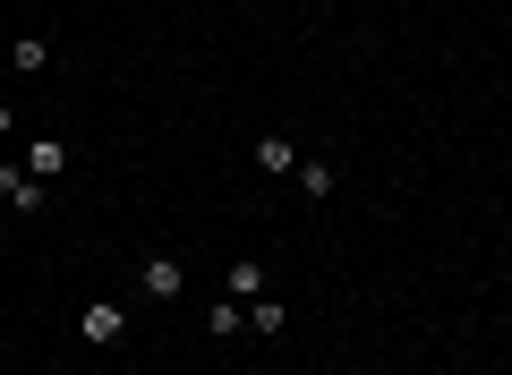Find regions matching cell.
I'll list each match as a JSON object with an SVG mask.
<instances>
[{
    "instance_id": "7a4b0ae2",
    "label": "cell",
    "mask_w": 512,
    "mask_h": 375,
    "mask_svg": "<svg viewBox=\"0 0 512 375\" xmlns=\"http://www.w3.org/2000/svg\"><path fill=\"white\" fill-rule=\"evenodd\" d=\"M137 290H146L154 307H171L188 290V265H180V256H146V265H137Z\"/></svg>"
},
{
    "instance_id": "5b68a950",
    "label": "cell",
    "mask_w": 512,
    "mask_h": 375,
    "mask_svg": "<svg viewBox=\"0 0 512 375\" xmlns=\"http://www.w3.org/2000/svg\"><path fill=\"white\" fill-rule=\"evenodd\" d=\"M77 333H86V341H94V350H111V341H120V333H128V316H120V307H111V299H94V307H86V316H77Z\"/></svg>"
},
{
    "instance_id": "6da1fadb",
    "label": "cell",
    "mask_w": 512,
    "mask_h": 375,
    "mask_svg": "<svg viewBox=\"0 0 512 375\" xmlns=\"http://www.w3.org/2000/svg\"><path fill=\"white\" fill-rule=\"evenodd\" d=\"M0 205H9L18 222H35L43 214V179L26 171V162H0Z\"/></svg>"
},
{
    "instance_id": "9c48e42d",
    "label": "cell",
    "mask_w": 512,
    "mask_h": 375,
    "mask_svg": "<svg viewBox=\"0 0 512 375\" xmlns=\"http://www.w3.org/2000/svg\"><path fill=\"white\" fill-rule=\"evenodd\" d=\"M248 333H291V307L265 290V299H248Z\"/></svg>"
},
{
    "instance_id": "30bf717a",
    "label": "cell",
    "mask_w": 512,
    "mask_h": 375,
    "mask_svg": "<svg viewBox=\"0 0 512 375\" xmlns=\"http://www.w3.org/2000/svg\"><path fill=\"white\" fill-rule=\"evenodd\" d=\"M205 333H214V341L248 333V307H239V299H214V307H205Z\"/></svg>"
},
{
    "instance_id": "277c9868",
    "label": "cell",
    "mask_w": 512,
    "mask_h": 375,
    "mask_svg": "<svg viewBox=\"0 0 512 375\" xmlns=\"http://www.w3.org/2000/svg\"><path fill=\"white\" fill-rule=\"evenodd\" d=\"M222 299H265V265H256V256H231V265H222Z\"/></svg>"
},
{
    "instance_id": "3957f363",
    "label": "cell",
    "mask_w": 512,
    "mask_h": 375,
    "mask_svg": "<svg viewBox=\"0 0 512 375\" xmlns=\"http://www.w3.org/2000/svg\"><path fill=\"white\" fill-rule=\"evenodd\" d=\"M256 171L265 179H299V145L282 137V128H265V137H256Z\"/></svg>"
},
{
    "instance_id": "8992f818",
    "label": "cell",
    "mask_w": 512,
    "mask_h": 375,
    "mask_svg": "<svg viewBox=\"0 0 512 375\" xmlns=\"http://www.w3.org/2000/svg\"><path fill=\"white\" fill-rule=\"evenodd\" d=\"M18 162H26V171H35V179H43V188H52V179H60V171H69V145H60V137H35V145H26V154H18Z\"/></svg>"
},
{
    "instance_id": "52a82bcc",
    "label": "cell",
    "mask_w": 512,
    "mask_h": 375,
    "mask_svg": "<svg viewBox=\"0 0 512 375\" xmlns=\"http://www.w3.org/2000/svg\"><path fill=\"white\" fill-rule=\"evenodd\" d=\"M291 188H299L308 205H325L333 188H342V171H333V162H299V179H291Z\"/></svg>"
},
{
    "instance_id": "ba28073f",
    "label": "cell",
    "mask_w": 512,
    "mask_h": 375,
    "mask_svg": "<svg viewBox=\"0 0 512 375\" xmlns=\"http://www.w3.org/2000/svg\"><path fill=\"white\" fill-rule=\"evenodd\" d=\"M9 69H18V77H43V69H52V43H43V35H18V43H9Z\"/></svg>"
}]
</instances>
